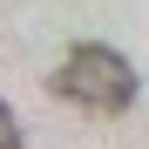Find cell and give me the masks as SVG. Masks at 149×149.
<instances>
[{
	"instance_id": "cell-1",
	"label": "cell",
	"mask_w": 149,
	"mask_h": 149,
	"mask_svg": "<svg viewBox=\"0 0 149 149\" xmlns=\"http://www.w3.org/2000/svg\"><path fill=\"white\" fill-rule=\"evenodd\" d=\"M47 88H54L61 102L88 109V115H122L136 102V68H129V54H115V47L81 41V47L61 54V68L47 74Z\"/></svg>"
},
{
	"instance_id": "cell-2",
	"label": "cell",
	"mask_w": 149,
	"mask_h": 149,
	"mask_svg": "<svg viewBox=\"0 0 149 149\" xmlns=\"http://www.w3.org/2000/svg\"><path fill=\"white\" fill-rule=\"evenodd\" d=\"M0 149H20V122H14L7 102H0Z\"/></svg>"
}]
</instances>
